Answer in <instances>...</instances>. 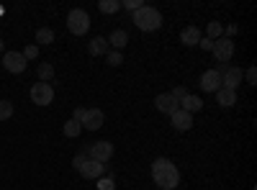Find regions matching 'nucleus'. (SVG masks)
I'll return each mask as SVG.
<instances>
[{"label": "nucleus", "mask_w": 257, "mask_h": 190, "mask_svg": "<svg viewBox=\"0 0 257 190\" xmlns=\"http://www.w3.org/2000/svg\"><path fill=\"white\" fill-rule=\"evenodd\" d=\"M152 180L157 190H173L180 185V170L167 157H160L152 162Z\"/></svg>", "instance_id": "obj_1"}, {"label": "nucleus", "mask_w": 257, "mask_h": 190, "mask_svg": "<svg viewBox=\"0 0 257 190\" xmlns=\"http://www.w3.org/2000/svg\"><path fill=\"white\" fill-rule=\"evenodd\" d=\"M132 21L139 31H157L162 26V13L152 6H142L139 11L132 13Z\"/></svg>", "instance_id": "obj_2"}, {"label": "nucleus", "mask_w": 257, "mask_h": 190, "mask_svg": "<svg viewBox=\"0 0 257 190\" xmlns=\"http://www.w3.org/2000/svg\"><path fill=\"white\" fill-rule=\"evenodd\" d=\"M67 29H70L72 36H85L88 29H90V16L85 13L82 8H72L67 13Z\"/></svg>", "instance_id": "obj_3"}, {"label": "nucleus", "mask_w": 257, "mask_h": 190, "mask_svg": "<svg viewBox=\"0 0 257 190\" xmlns=\"http://www.w3.org/2000/svg\"><path fill=\"white\" fill-rule=\"evenodd\" d=\"M0 65H3L8 72H13V75H21V72H26L29 62H26V57L21 52H6L3 59H0Z\"/></svg>", "instance_id": "obj_4"}, {"label": "nucleus", "mask_w": 257, "mask_h": 190, "mask_svg": "<svg viewBox=\"0 0 257 190\" xmlns=\"http://www.w3.org/2000/svg\"><path fill=\"white\" fill-rule=\"evenodd\" d=\"M31 100L36 105H49L54 100V88H52V82H34V88H31Z\"/></svg>", "instance_id": "obj_5"}, {"label": "nucleus", "mask_w": 257, "mask_h": 190, "mask_svg": "<svg viewBox=\"0 0 257 190\" xmlns=\"http://www.w3.org/2000/svg\"><path fill=\"white\" fill-rule=\"evenodd\" d=\"M88 157L90 159H95V162H108L111 157H113V144L111 141H95V144H90L88 146Z\"/></svg>", "instance_id": "obj_6"}, {"label": "nucleus", "mask_w": 257, "mask_h": 190, "mask_svg": "<svg viewBox=\"0 0 257 190\" xmlns=\"http://www.w3.org/2000/svg\"><path fill=\"white\" fill-rule=\"evenodd\" d=\"M211 52H213V57H216L221 65H226V62L234 57V41L226 39V36H221V39L213 41V49H211Z\"/></svg>", "instance_id": "obj_7"}, {"label": "nucleus", "mask_w": 257, "mask_h": 190, "mask_svg": "<svg viewBox=\"0 0 257 190\" xmlns=\"http://www.w3.org/2000/svg\"><path fill=\"white\" fill-rule=\"evenodd\" d=\"M103 121H105V116H103V111L100 108H85V116H82V129H88V131H98L100 126H103Z\"/></svg>", "instance_id": "obj_8"}, {"label": "nucleus", "mask_w": 257, "mask_h": 190, "mask_svg": "<svg viewBox=\"0 0 257 190\" xmlns=\"http://www.w3.org/2000/svg\"><path fill=\"white\" fill-rule=\"evenodd\" d=\"M242 77H244V75H242L239 67H226V70L221 72V88L237 93V88L242 85Z\"/></svg>", "instance_id": "obj_9"}, {"label": "nucleus", "mask_w": 257, "mask_h": 190, "mask_svg": "<svg viewBox=\"0 0 257 190\" xmlns=\"http://www.w3.org/2000/svg\"><path fill=\"white\" fill-rule=\"evenodd\" d=\"M201 90L203 93H216L219 88H221V75L216 72V70H206L203 75H201Z\"/></svg>", "instance_id": "obj_10"}, {"label": "nucleus", "mask_w": 257, "mask_h": 190, "mask_svg": "<svg viewBox=\"0 0 257 190\" xmlns=\"http://www.w3.org/2000/svg\"><path fill=\"white\" fill-rule=\"evenodd\" d=\"M155 105H157V111H160V113H165V116H173V113L180 108V103H178L173 95H170V93H162V95H157Z\"/></svg>", "instance_id": "obj_11"}, {"label": "nucleus", "mask_w": 257, "mask_h": 190, "mask_svg": "<svg viewBox=\"0 0 257 190\" xmlns=\"http://www.w3.org/2000/svg\"><path fill=\"white\" fill-rule=\"evenodd\" d=\"M85 180H100V175H103V164L100 162H95V159H85V164L80 167V170H77Z\"/></svg>", "instance_id": "obj_12"}, {"label": "nucleus", "mask_w": 257, "mask_h": 190, "mask_svg": "<svg viewBox=\"0 0 257 190\" xmlns=\"http://www.w3.org/2000/svg\"><path fill=\"white\" fill-rule=\"evenodd\" d=\"M170 123H173V129H175V131H188L190 126H193V116L185 113L183 108H178L173 116H170Z\"/></svg>", "instance_id": "obj_13"}, {"label": "nucleus", "mask_w": 257, "mask_h": 190, "mask_svg": "<svg viewBox=\"0 0 257 190\" xmlns=\"http://www.w3.org/2000/svg\"><path fill=\"white\" fill-rule=\"evenodd\" d=\"M88 52H90L93 57H105V54L111 52V47H108V39H103V36H95V39H90Z\"/></svg>", "instance_id": "obj_14"}, {"label": "nucleus", "mask_w": 257, "mask_h": 190, "mask_svg": "<svg viewBox=\"0 0 257 190\" xmlns=\"http://www.w3.org/2000/svg\"><path fill=\"white\" fill-rule=\"evenodd\" d=\"M180 41H183L185 47H198V41H201V29L185 26V29L180 31Z\"/></svg>", "instance_id": "obj_15"}, {"label": "nucleus", "mask_w": 257, "mask_h": 190, "mask_svg": "<svg viewBox=\"0 0 257 190\" xmlns=\"http://www.w3.org/2000/svg\"><path fill=\"white\" fill-rule=\"evenodd\" d=\"M126 44H128V34H126L123 29H116V31L108 36V47H111L113 52H121Z\"/></svg>", "instance_id": "obj_16"}, {"label": "nucleus", "mask_w": 257, "mask_h": 190, "mask_svg": "<svg viewBox=\"0 0 257 190\" xmlns=\"http://www.w3.org/2000/svg\"><path fill=\"white\" fill-rule=\"evenodd\" d=\"M180 108H183L185 113L193 116V113H198V111L203 108V100H201L198 95H185V98L180 100Z\"/></svg>", "instance_id": "obj_17"}, {"label": "nucleus", "mask_w": 257, "mask_h": 190, "mask_svg": "<svg viewBox=\"0 0 257 190\" xmlns=\"http://www.w3.org/2000/svg\"><path fill=\"white\" fill-rule=\"evenodd\" d=\"M216 103L221 105V108H231V105L237 103V93L226 90V88H219V90H216Z\"/></svg>", "instance_id": "obj_18"}, {"label": "nucleus", "mask_w": 257, "mask_h": 190, "mask_svg": "<svg viewBox=\"0 0 257 190\" xmlns=\"http://www.w3.org/2000/svg\"><path fill=\"white\" fill-rule=\"evenodd\" d=\"M80 134H82V123H80V121L70 118L67 123H64V136H70V139H77Z\"/></svg>", "instance_id": "obj_19"}, {"label": "nucleus", "mask_w": 257, "mask_h": 190, "mask_svg": "<svg viewBox=\"0 0 257 190\" xmlns=\"http://www.w3.org/2000/svg\"><path fill=\"white\" fill-rule=\"evenodd\" d=\"M52 41H54V31L52 29H47V26L36 29V47L39 44H52Z\"/></svg>", "instance_id": "obj_20"}, {"label": "nucleus", "mask_w": 257, "mask_h": 190, "mask_svg": "<svg viewBox=\"0 0 257 190\" xmlns=\"http://www.w3.org/2000/svg\"><path fill=\"white\" fill-rule=\"evenodd\" d=\"M221 34H224V29H221V24H219V21H211V24L206 26V39H211V41L221 39Z\"/></svg>", "instance_id": "obj_21"}, {"label": "nucleus", "mask_w": 257, "mask_h": 190, "mask_svg": "<svg viewBox=\"0 0 257 190\" xmlns=\"http://www.w3.org/2000/svg\"><path fill=\"white\" fill-rule=\"evenodd\" d=\"M36 75H39V80H41V82H52V77H54V67L49 65V62H44V65H39Z\"/></svg>", "instance_id": "obj_22"}, {"label": "nucleus", "mask_w": 257, "mask_h": 190, "mask_svg": "<svg viewBox=\"0 0 257 190\" xmlns=\"http://www.w3.org/2000/svg\"><path fill=\"white\" fill-rule=\"evenodd\" d=\"M118 8H121L118 0H100V3H98V11L105 13V16H108V13H116Z\"/></svg>", "instance_id": "obj_23"}, {"label": "nucleus", "mask_w": 257, "mask_h": 190, "mask_svg": "<svg viewBox=\"0 0 257 190\" xmlns=\"http://www.w3.org/2000/svg\"><path fill=\"white\" fill-rule=\"evenodd\" d=\"M13 116V103L11 100H0V121H8Z\"/></svg>", "instance_id": "obj_24"}, {"label": "nucleus", "mask_w": 257, "mask_h": 190, "mask_svg": "<svg viewBox=\"0 0 257 190\" xmlns=\"http://www.w3.org/2000/svg\"><path fill=\"white\" fill-rule=\"evenodd\" d=\"M105 59H108V65H111V67L123 65V54H121V52H113V49H111L108 54H105Z\"/></svg>", "instance_id": "obj_25"}, {"label": "nucleus", "mask_w": 257, "mask_h": 190, "mask_svg": "<svg viewBox=\"0 0 257 190\" xmlns=\"http://www.w3.org/2000/svg\"><path fill=\"white\" fill-rule=\"evenodd\" d=\"M21 54L26 57V62H29V59H36V57H39V47H36V44H29V47H26L24 52H21Z\"/></svg>", "instance_id": "obj_26"}, {"label": "nucleus", "mask_w": 257, "mask_h": 190, "mask_svg": "<svg viewBox=\"0 0 257 190\" xmlns=\"http://www.w3.org/2000/svg\"><path fill=\"white\" fill-rule=\"evenodd\" d=\"M85 159H88V149H82V152H80V154H77V157L72 159V164H75V170H80V167L85 164Z\"/></svg>", "instance_id": "obj_27"}, {"label": "nucleus", "mask_w": 257, "mask_h": 190, "mask_svg": "<svg viewBox=\"0 0 257 190\" xmlns=\"http://www.w3.org/2000/svg\"><path fill=\"white\" fill-rule=\"evenodd\" d=\"M170 95H173V98H175V100H178V103H180V100H183V98H185V95H188V90H185V88H183V85H180V88H175V90H173V93H170Z\"/></svg>", "instance_id": "obj_28"}, {"label": "nucleus", "mask_w": 257, "mask_h": 190, "mask_svg": "<svg viewBox=\"0 0 257 190\" xmlns=\"http://www.w3.org/2000/svg\"><path fill=\"white\" fill-rule=\"evenodd\" d=\"M123 6H126L128 11H132V13H134V11H139V8H142L144 3H142V0H126V3H123Z\"/></svg>", "instance_id": "obj_29"}, {"label": "nucleus", "mask_w": 257, "mask_h": 190, "mask_svg": "<svg viewBox=\"0 0 257 190\" xmlns=\"http://www.w3.org/2000/svg\"><path fill=\"white\" fill-rule=\"evenodd\" d=\"M98 187L100 190H113V180L111 177H103V180H98Z\"/></svg>", "instance_id": "obj_30"}, {"label": "nucleus", "mask_w": 257, "mask_h": 190, "mask_svg": "<svg viewBox=\"0 0 257 190\" xmlns=\"http://www.w3.org/2000/svg\"><path fill=\"white\" fill-rule=\"evenodd\" d=\"M244 77H247V82H249V85H257V70H254V67H249Z\"/></svg>", "instance_id": "obj_31"}, {"label": "nucleus", "mask_w": 257, "mask_h": 190, "mask_svg": "<svg viewBox=\"0 0 257 190\" xmlns=\"http://www.w3.org/2000/svg\"><path fill=\"white\" fill-rule=\"evenodd\" d=\"M198 44H201V49H206V52H211V49H213V41H211V39H206V36H201Z\"/></svg>", "instance_id": "obj_32"}, {"label": "nucleus", "mask_w": 257, "mask_h": 190, "mask_svg": "<svg viewBox=\"0 0 257 190\" xmlns=\"http://www.w3.org/2000/svg\"><path fill=\"white\" fill-rule=\"evenodd\" d=\"M82 116H85V108H75V111H72V118H75V121H82Z\"/></svg>", "instance_id": "obj_33"}, {"label": "nucleus", "mask_w": 257, "mask_h": 190, "mask_svg": "<svg viewBox=\"0 0 257 190\" xmlns=\"http://www.w3.org/2000/svg\"><path fill=\"white\" fill-rule=\"evenodd\" d=\"M237 31H239L237 26H229V29H226V34H229V36H234V34H237ZM229 36H226V39H229Z\"/></svg>", "instance_id": "obj_34"}, {"label": "nucleus", "mask_w": 257, "mask_h": 190, "mask_svg": "<svg viewBox=\"0 0 257 190\" xmlns=\"http://www.w3.org/2000/svg\"><path fill=\"white\" fill-rule=\"evenodd\" d=\"M0 54H6V44H3V39H0Z\"/></svg>", "instance_id": "obj_35"}]
</instances>
